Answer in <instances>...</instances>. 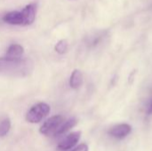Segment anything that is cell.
<instances>
[{"mask_svg":"<svg viewBox=\"0 0 152 151\" xmlns=\"http://www.w3.org/2000/svg\"><path fill=\"white\" fill-rule=\"evenodd\" d=\"M32 69V63L21 58H0V74L11 76H26Z\"/></svg>","mask_w":152,"mask_h":151,"instance_id":"obj_1","label":"cell"},{"mask_svg":"<svg viewBox=\"0 0 152 151\" xmlns=\"http://www.w3.org/2000/svg\"><path fill=\"white\" fill-rule=\"evenodd\" d=\"M50 106L45 102H39L30 108L26 115V121L30 124L41 122L50 112Z\"/></svg>","mask_w":152,"mask_h":151,"instance_id":"obj_2","label":"cell"},{"mask_svg":"<svg viewBox=\"0 0 152 151\" xmlns=\"http://www.w3.org/2000/svg\"><path fill=\"white\" fill-rule=\"evenodd\" d=\"M64 122V117L61 115L53 116L50 118H48L40 127L39 132L41 134L45 136H50L52 134L54 135L57 129L60 127V125Z\"/></svg>","mask_w":152,"mask_h":151,"instance_id":"obj_3","label":"cell"},{"mask_svg":"<svg viewBox=\"0 0 152 151\" xmlns=\"http://www.w3.org/2000/svg\"><path fill=\"white\" fill-rule=\"evenodd\" d=\"M81 133L80 132H74L67 135L63 140H61L58 144V149L60 150H69L75 147L78 141L80 140Z\"/></svg>","mask_w":152,"mask_h":151,"instance_id":"obj_4","label":"cell"},{"mask_svg":"<svg viewBox=\"0 0 152 151\" xmlns=\"http://www.w3.org/2000/svg\"><path fill=\"white\" fill-rule=\"evenodd\" d=\"M132 132V127L128 124H119L115 126H113L110 131L109 133L110 136H112L115 139H124L127 137Z\"/></svg>","mask_w":152,"mask_h":151,"instance_id":"obj_5","label":"cell"},{"mask_svg":"<svg viewBox=\"0 0 152 151\" xmlns=\"http://www.w3.org/2000/svg\"><path fill=\"white\" fill-rule=\"evenodd\" d=\"M23 17V25H30L34 22L36 18V6L33 4H30L23 8L21 11Z\"/></svg>","mask_w":152,"mask_h":151,"instance_id":"obj_6","label":"cell"},{"mask_svg":"<svg viewBox=\"0 0 152 151\" xmlns=\"http://www.w3.org/2000/svg\"><path fill=\"white\" fill-rule=\"evenodd\" d=\"M3 20L11 25H23V17L21 12L12 11L3 17Z\"/></svg>","mask_w":152,"mask_h":151,"instance_id":"obj_7","label":"cell"},{"mask_svg":"<svg viewBox=\"0 0 152 151\" xmlns=\"http://www.w3.org/2000/svg\"><path fill=\"white\" fill-rule=\"evenodd\" d=\"M77 124V119L75 118V117H72V118H69V120L63 122L60 127L57 129V131L55 132L54 133V136H60V135H62L64 133H66L67 132H69L70 129H72Z\"/></svg>","mask_w":152,"mask_h":151,"instance_id":"obj_8","label":"cell"},{"mask_svg":"<svg viewBox=\"0 0 152 151\" xmlns=\"http://www.w3.org/2000/svg\"><path fill=\"white\" fill-rule=\"evenodd\" d=\"M83 84V74L79 69H75L69 79V85L73 89H78Z\"/></svg>","mask_w":152,"mask_h":151,"instance_id":"obj_9","label":"cell"},{"mask_svg":"<svg viewBox=\"0 0 152 151\" xmlns=\"http://www.w3.org/2000/svg\"><path fill=\"white\" fill-rule=\"evenodd\" d=\"M23 52H24V49L20 44H12L7 49L5 57H8V58H20V56L23 54Z\"/></svg>","mask_w":152,"mask_h":151,"instance_id":"obj_10","label":"cell"},{"mask_svg":"<svg viewBox=\"0 0 152 151\" xmlns=\"http://www.w3.org/2000/svg\"><path fill=\"white\" fill-rule=\"evenodd\" d=\"M11 129V121L8 117L0 120V138L4 137Z\"/></svg>","mask_w":152,"mask_h":151,"instance_id":"obj_11","label":"cell"},{"mask_svg":"<svg viewBox=\"0 0 152 151\" xmlns=\"http://www.w3.org/2000/svg\"><path fill=\"white\" fill-rule=\"evenodd\" d=\"M68 46H69V44H68V41L66 39H61L60 40L59 42L56 43L55 46H54V50L60 53V54H63L67 52L68 50Z\"/></svg>","mask_w":152,"mask_h":151,"instance_id":"obj_12","label":"cell"},{"mask_svg":"<svg viewBox=\"0 0 152 151\" xmlns=\"http://www.w3.org/2000/svg\"><path fill=\"white\" fill-rule=\"evenodd\" d=\"M89 150V148L86 144L83 143V144H80L78 145L77 147H76L74 150H72L71 151H88Z\"/></svg>","mask_w":152,"mask_h":151,"instance_id":"obj_13","label":"cell"},{"mask_svg":"<svg viewBox=\"0 0 152 151\" xmlns=\"http://www.w3.org/2000/svg\"><path fill=\"white\" fill-rule=\"evenodd\" d=\"M147 114L148 115H152V101H151V103L149 104L148 109H147Z\"/></svg>","mask_w":152,"mask_h":151,"instance_id":"obj_14","label":"cell"}]
</instances>
